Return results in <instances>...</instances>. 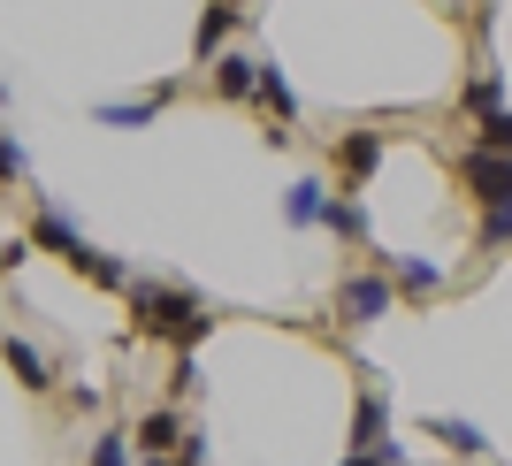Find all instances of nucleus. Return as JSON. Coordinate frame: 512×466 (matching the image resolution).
<instances>
[{"label": "nucleus", "instance_id": "ddd939ff", "mask_svg": "<svg viewBox=\"0 0 512 466\" xmlns=\"http://www.w3.org/2000/svg\"><path fill=\"white\" fill-rule=\"evenodd\" d=\"M321 207H329V191H321L314 176L283 191V214H291V230H314V222H321Z\"/></svg>", "mask_w": 512, "mask_h": 466}, {"label": "nucleus", "instance_id": "4be33fe9", "mask_svg": "<svg viewBox=\"0 0 512 466\" xmlns=\"http://www.w3.org/2000/svg\"><path fill=\"white\" fill-rule=\"evenodd\" d=\"M344 466H406V451H398V444H367V451H352Z\"/></svg>", "mask_w": 512, "mask_h": 466}, {"label": "nucleus", "instance_id": "f8f14e48", "mask_svg": "<svg viewBox=\"0 0 512 466\" xmlns=\"http://www.w3.org/2000/svg\"><path fill=\"white\" fill-rule=\"evenodd\" d=\"M214 92L222 100H253V54H214Z\"/></svg>", "mask_w": 512, "mask_h": 466}, {"label": "nucleus", "instance_id": "6ab92c4d", "mask_svg": "<svg viewBox=\"0 0 512 466\" xmlns=\"http://www.w3.org/2000/svg\"><path fill=\"white\" fill-rule=\"evenodd\" d=\"M482 245H490V253H512V199L482 214Z\"/></svg>", "mask_w": 512, "mask_h": 466}, {"label": "nucleus", "instance_id": "39448f33", "mask_svg": "<svg viewBox=\"0 0 512 466\" xmlns=\"http://www.w3.org/2000/svg\"><path fill=\"white\" fill-rule=\"evenodd\" d=\"M390 276H344L337 283V321H375V314H390Z\"/></svg>", "mask_w": 512, "mask_h": 466}, {"label": "nucleus", "instance_id": "423d86ee", "mask_svg": "<svg viewBox=\"0 0 512 466\" xmlns=\"http://www.w3.org/2000/svg\"><path fill=\"white\" fill-rule=\"evenodd\" d=\"M459 176L474 184L482 214H490V207H505V199H512V161H497V153H459Z\"/></svg>", "mask_w": 512, "mask_h": 466}, {"label": "nucleus", "instance_id": "b1692460", "mask_svg": "<svg viewBox=\"0 0 512 466\" xmlns=\"http://www.w3.org/2000/svg\"><path fill=\"white\" fill-rule=\"evenodd\" d=\"M23 253H31L23 237H0V276H16V268H23Z\"/></svg>", "mask_w": 512, "mask_h": 466}, {"label": "nucleus", "instance_id": "aec40b11", "mask_svg": "<svg viewBox=\"0 0 512 466\" xmlns=\"http://www.w3.org/2000/svg\"><path fill=\"white\" fill-rule=\"evenodd\" d=\"M23 176H31V153H23L16 138L0 130V191H8V184H23Z\"/></svg>", "mask_w": 512, "mask_h": 466}, {"label": "nucleus", "instance_id": "f3484780", "mask_svg": "<svg viewBox=\"0 0 512 466\" xmlns=\"http://www.w3.org/2000/svg\"><path fill=\"white\" fill-rule=\"evenodd\" d=\"M474 153H497V161H512V107L482 115V146H474Z\"/></svg>", "mask_w": 512, "mask_h": 466}, {"label": "nucleus", "instance_id": "7ed1b4c3", "mask_svg": "<svg viewBox=\"0 0 512 466\" xmlns=\"http://www.w3.org/2000/svg\"><path fill=\"white\" fill-rule=\"evenodd\" d=\"M0 360H8V375H16L23 390H31V398L62 382V375H54V360H46V352H39L31 337H23V329H8V337H0Z\"/></svg>", "mask_w": 512, "mask_h": 466}, {"label": "nucleus", "instance_id": "1a4fd4ad", "mask_svg": "<svg viewBox=\"0 0 512 466\" xmlns=\"http://www.w3.org/2000/svg\"><path fill=\"white\" fill-rule=\"evenodd\" d=\"M383 428H390V398H383V382H367L360 390V413H352V444H383Z\"/></svg>", "mask_w": 512, "mask_h": 466}, {"label": "nucleus", "instance_id": "5701e85b", "mask_svg": "<svg viewBox=\"0 0 512 466\" xmlns=\"http://www.w3.org/2000/svg\"><path fill=\"white\" fill-rule=\"evenodd\" d=\"M192 390H199V360H192V352H176V398H192Z\"/></svg>", "mask_w": 512, "mask_h": 466}, {"label": "nucleus", "instance_id": "a211bd4d", "mask_svg": "<svg viewBox=\"0 0 512 466\" xmlns=\"http://www.w3.org/2000/svg\"><path fill=\"white\" fill-rule=\"evenodd\" d=\"M92 466H130V428H100L92 436Z\"/></svg>", "mask_w": 512, "mask_h": 466}, {"label": "nucleus", "instance_id": "4468645a", "mask_svg": "<svg viewBox=\"0 0 512 466\" xmlns=\"http://www.w3.org/2000/svg\"><path fill=\"white\" fill-rule=\"evenodd\" d=\"M444 283V268L436 260H390V291H413V298H428Z\"/></svg>", "mask_w": 512, "mask_h": 466}, {"label": "nucleus", "instance_id": "9b49d317", "mask_svg": "<svg viewBox=\"0 0 512 466\" xmlns=\"http://www.w3.org/2000/svg\"><path fill=\"white\" fill-rule=\"evenodd\" d=\"M230 31H237V8H222V0H214L207 16H199V31H192V62H214Z\"/></svg>", "mask_w": 512, "mask_h": 466}, {"label": "nucleus", "instance_id": "6e6552de", "mask_svg": "<svg viewBox=\"0 0 512 466\" xmlns=\"http://www.w3.org/2000/svg\"><path fill=\"white\" fill-rule=\"evenodd\" d=\"M169 100H176V85H153L146 100H100L92 115H100V123H115V130H130V123H153V115H161Z\"/></svg>", "mask_w": 512, "mask_h": 466}, {"label": "nucleus", "instance_id": "20e7f679", "mask_svg": "<svg viewBox=\"0 0 512 466\" xmlns=\"http://www.w3.org/2000/svg\"><path fill=\"white\" fill-rule=\"evenodd\" d=\"M23 245H31V253H62L69 268H77V253H85V237H77V222H69L62 207H39V214H31Z\"/></svg>", "mask_w": 512, "mask_h": 466}, {"label": "nucleus", "instance_id": "dca6fc26", "mask_svg": "<svg viewBox=\"0 0 512 466\" xmlns=\"http://www.w3.org/2000/svg\"><path fill=\"white\" fill-rule=\"evenodd\" d=\"M321 222H329V230H337V237H367V207H360V199H352V191H337V199L321 207Z\"/></svg>", "mask_w": 512, "mask_h": 466}, {"label": "nucleus", "instance_id": "393cba45", "mask_svg": "<svg viewBox=\"0 0 512 466\" xmlns=\"http://www.w3.org/2000/svg\"><path fill=\"white\" fill-rule=\"evenodd\" d=\"M138 466H176V459H138Z\"/></svg>", "mask_w": 512, "mask_h": 466}, {"label": "nucleus", "instance_id": "f03ea898", "mask_svg": "<svg viewBox=\"0 0 512 466\" xmlns=\"http://www.w3.org/2000/svg\"><path fill=\"white\" fill-rule=\"evenodd\" d=\"M176 444H184V413H176V405H153V413L130 421V451H146V459H176Z\"/></svg>", "mask_w": 512, "mask_h": 466}, {"label": "nucleus", "instance_id": "a878e982", "mask_svg": "<svg viewBox=\"0 0 512 466\" xmlns=\"http://www.w3.org/2000/svg\"><path fill=\"white\" fill-rule=\"evenodd\" d=\"M222 8H237V0H222Z\"/></svg>", "mask_w": 512, "mask_h": 466}, {"label": "nucleus", "instance_id": "0eeeda50", "mask_svg": "<svg viewBox=\"0 0 512 466\" xmlns=\"http://www.w3.org/2000/svg\"><path fill=\"white\" fill-rule=\"evenodd\" d=\"M337 169H344V184H367V176L383 169V138H375V130H344L337 138Z\"/></svg>", "mask_w": 512, "mask_h": 466}, {"label": "nucleus", "instance_id": "f257e3e1", "mask_svg": "<svg viewBox=\"0 0 512 466\" xmlns=\"http://www.w3.org/2000/svg\"><path fill=\"white\" fill-rule=\"evenodd\" d=\"M130 321L146 329V337H169L176 352H199V344L214 337V314L199 306L192 291H176V283H146V276H130Z\"/></svg>", "mask_w": 512, "mask_h": 466}, {"label": "nucleus", "instance_id": "9d476101", "mask_svg": "<svg viewBox=\"0 0 512 466\" xmlns=\"http://www.w3.org/2000/svg\"><path fill=\"white\" fill-rule=\"evenodd\" d=\"M253 100L276 115V123H291L299 115V100H291V85H283V69L276 62H253Z\"/></svg>", "mask_w": 512, "mask_h": 466}, {"label": "nucleus", "instance_id": "2eb2a0df", "mask_svg": "<svg viewBox=\"0 0 512 466\" xmlns=\"http://www.w3.org/2000/svg\"><path fill=\"white\" fill-rule=\"evenodd\" d=\"M428 436H444L459 459H482V451H490V436H482V428H474V421H451V413H444V421H428Z\"/></svg>", "mask_w": 512, "mask_h": 466}, {"label": "nucleus", "instance_id": "412c9836", "mask_svg": "<svg viewBox=\"0 0 512 466\" xmlns=\"http://www.w3.org/2000/svg\"><path fill=\"white\" fill-rule=\"evenodd\" d=\"M497 92H505V85H497V69H482V77L467 85V115H497Z\"/></svg>", "mask_w": 512, "mask_h": 466}]
</instances>
